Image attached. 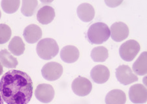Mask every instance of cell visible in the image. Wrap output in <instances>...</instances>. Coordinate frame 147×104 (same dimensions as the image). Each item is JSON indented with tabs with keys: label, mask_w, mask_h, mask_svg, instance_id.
<instances>
[{
	"label": "cell",
	"mask_w": 147,
	"mask_h": 104,
	"mask_svg": "<svg viewBox=\"0 0 147 104\" xmlns=\"http://www.w3.org/2000/svg\"><path fill=\"white\" fill-rule=\"evenodd\" d=\"M33 82L26 73L9 70L0 80V93L7 104H28L33 95Z\"/></svg>",
	"instance_id": "1"
},
{
	"label": "cell",
	"mask_w": 147,
	"mask_h": 104,
	"mask_svg": "<svg viewBox=\"0 0 147 104\" xmlns=\"http://www.w3.org/2000/svg\"><path fill=\"white\" fill-rule=\"evenodd\" d=\"M110 29L108 25L103 22L93 23L87 32V38L92 44H101L109 39Z\"/></svg>",
	"instance_id": "2"
},
{
	"label": "cell",
	"mask_w": 147,
	"mask_h": 104,
	"mask_svg": "<svg viewBox=\"0 0 147 104\" xmlns=\"http://www.w3.org/2000/svg\"><path fill=\"white\" fill-rule=\"evenodd\" d=\"M36 51L37 55L42 59L51 60L58 55L59 46L55 40L47 38L38 42Z\"/></svg>",
	"instance_id": "3"
},
{
	"label": "cell",
	"mask_w": 147,
	"mask_h": 104,
	"mask_svg": "<svg viewBox=\"0 0 147 104\" xmlns=\"http://www.w3.org/2000/svg\"><path fill=\"white\" fill-rule=\"evenodd\" d=\"M139 42L135 40H129L124 42L119 48L120 57L127 62H130L134 59L140 51Z\"/></svg>",
	"instance_id": "4"
},
{
	"label": "cell",
	"mask_w": 147,
	"mask_h": 104,
	"mask_svg": "<svg viewBox=\"0 0 147 104\" xmlns=\"http://www.w3.org/2000/svg\"><path fill=\"white\" fill-rule=\"evenodd\" d=\"M63 72L62 66L56 62H50L45 64L41 70L42 77L49 81H54L60 79Z\"/></svg>",
	"instance_id": "5"
},
{
	"label": "cell",
	"mask_w": 147,
	"mask_h": 104,
	"mask_svg": "<svg viewBox=\"0 0 147 104\" xmlns=\"http://www.w3.org/2000/svg\"><path fill=\"white\" fill-rule=\"evenodd\" d=\"M71 88L76 95L83 97L88 95L91 93L92 85L91 81L87 78L79 76L73 80Z\"/></svg>",
	"instance_id": "6"
},
{
	"label": "cell",
	"mask_w": 147,
	"mask_h": 104,
	"mask_svg": "<svg viewBox=\"0 0 147 104\" xmlns=\"http://www.w3.org/2000/svg\"><path fill=\"white\" fill-rule=\"evenodd\" d=\"M116 77L118 81L124 85H128L139 80L137 75L134 74L131 68L124 65L119 66L117 68Z\"/></svg>",
	"instance_id": "7"
},
{
	"label": "cell",
	"mask_w": 147,
	"mask_h": 104,
	"mask_svg": "<svg viewBox=\"0 0 147 104\" xmlns=\"http://www.w3.org/2000/svg\"><path fill=\"white\" fill-rule=\"evenodd\" d=\"M54 89L51 85L42 83L37 87L35 91V96L39 101L47 103L53 101L54 98Z\"/></svg>",
	"instance_id": "8"
},
{
	"label": "cell",
	"mask_w": 147,
	"mask_h": 104,
	"mask_svg": "<svg viewBox=\"0 0 147 104\" xmlns=\"http://www.w3.org/2000/svg\"><path fill=\"white\" fill-rule=\"evenodd\" d=\"M111 37L114 41L117 42H122L127 39L129 35V27L125 23L118 22L114 23L111 25Z\"/></svg>",
	"instance_id": "9"
},
{
	"label": "cell",
	"mask_w": 147,
	"mask_h": 104,
	"mask_svg": "<svg viewBox=\"0 0 147 104\" xmlns=\"http://www.w3.org/2000/svg\"><path fill=\"white\" fill-rule=\"evenodd\" d=\"M129 97L131 102L134 103H144L147 101V91L142 84L132 85L129 90Z\"/></svg>",
	"instance_id": "10"
},
{
	"label": "cell",
	"mask_w": 147,
	"mask_h": 104,
	"mask_svg": "<svg viewBox=\"0 0 147 104\" xmlns=\"http://www.w3.org/2000/svg\"><path fill=\"white\" fill-rule=\"evenodd\" d=\"M90 76L93 81L98 84L105 83L109 79L110 72L105 66L99 65L92 68Z\"/></svg>",
	"instance_id": "11"
},
{
	"label": "cell",
	"mask_w": 147,
	"mask_h": 104,
	"mask_svg": "<svg viewBox=\"0 0 147 104\" xmlns=\"http://www.w3.org/2000/svg\"><path fill=\"white\" fill-rule=\"evenodd\" d=\"M42 32L41 28L35 24L28 25L24 30L23 36L29 44H35L41 39Z\"/></svg>",
	"instance_id": "12"
},
{
	"label": "cell",
	"mask_w": 147,
	"mask_h": 104,
	"mask_svg": "<svg viewBox=\"0 0 147 104\" xmlns=\"http://www.w3.org/2000/svg\"><path fill=\"white\" fill-rule=\"evenodd\" d=\"M80 52L77 48L71 45H68L61 49L60 57L66 63H73L79 59Z\"/></svg>",
	"instance_id": "13"
},
{
	"label": "cell",
	"mask_w": 147,
	"mask_h": 104,
	"mask_svg": "<svg viewBox=\"0 0 147 104\" xmlns=\"http://www.w3.org/2000/svg\"><path fill=\"white\" fill-rule=\"evenodd\" d=\"M55 18V11L51 6L45 5L38 11L37 19L40 23L47 25L53 22Z\"/></svg>",
	"instance_id": "14"
},
{
	"label": "cell",
	"mask_w": 147,
	"mask_h": 104,
	"mask_svg": "<svg viewBox=\"0 0 147 104\" xmlns=\"http://www.w3.org/2000/svg\"><path fill=\"white\" fill-rule=\"evenodd\" d=\"M77 15L84 22H89L93 20L95 16V10L91 4L84 3L77 7Z\"/></svg>",
	"instance_id": "15"
},
{
	"label": "cell",
	"mask_w": 147,
	"mask_h": 104,
	"mask_svg": "<svg viewBox=\"0 0 147 104\" xmlns=\"http://www.w3.org/2000/svg\"><path fill=\"white\" fill-rule=\"evenodd\" d=\"M126 96L124 91L119 89L112 90L109 92L105 97L106 104H125Z\"/></svg>",
	"instance_id": "16"
},
{
	"label": "cell",
	"mask_w": 147,
	"mask_h": 104,
	"mask_svg": "<svg viewBox=\"0 0 147 104\" xmlns=\"http://www.w3.org/2000/svg\"><path fill=\"white\" fill-rule=\"evenodd\" d=\"M147 52L142 53L133 65V70L139 75H144L147 73Z\"/></svg>",
	"instance_id": "17"
},
{
	"label": "cell",
	"mask_w": 147,
	"mask_h": 104,
	"mask_svg": "<svg viewBox=\"0 0 147 104\" xmlns=\"http://www.w3.org/2000/svg\"><path fill=\"white\" fill-rule=\"evenodd\" d=\"M0 63L6 68H15L17 67L18 62L7 49H3L0 51Z\"/></svg>",
	"instance_id": "18"
},
{
	"label": "cell",
	"mask_w": 147,
	"mask_h": 104,
	"mask_svg": "<svg viewBox=\"0 0 147 104\" xmlns=\"http://www.w3.org/2000/svg\"><path fill=\"white\" fill-rule=\"evenodd\" d=\"M9 50L13 55L20 56L22 55L25 50V44L20 37L15 36L11 39L9 44Z\"/></svg>",
	"instance_id": "19"
},
{
	"label": "cell",
	"mask_w": 147,
	"mask_h": 104,
	"mask_svg": "<svg viewBox=\"0 0 147 104\" xmlns=\"http://www.w3.org/2000/svg\"><path fill=\"white\" fill-rule=\"evenodd\" d=\"M109 57L107 49L103 46L94 48L91 51V58L94 62H105Z\"/></svg>",
	"instance_id": "20"
},
{
	"label": "cell",
	"mask_w": 147,
	"mask_h": 104,
	"mask_svg": "<svg viewBox=\"0 0 147 104\" xmlns=\"http://www.w3.org/2000/svg\"><path fill=\"white\" fill-rule=\"evenodd\" d=\"M38 1L35 0L33 1H22V8H21V13L23 15L27 17H30L34 15L35 9L37 7Z\"/></svg>",
	"instance_id": "21"
},
{
	"label": "cell",
	"mask_w": 147,
	"mask_h": 104,
	"mask_svg": "<svg viewBox=\"0 0 147 104\" xmlns=\"http://www.w3.org/2000/svg\"><path fill=\"white\" fill-rule=\"evenodd\" d=\"M20 4V1L18 0H16V1H9V0L5 1V0H3L1 1V7L5 13L7 14H13L17 11Z\"/></svg>",
	"instance_id": "22"
},
{
	"label": "cell",
	"mask_w": 147,
	"mask_h": 104,
	"mask_svg": "<svg viewBox=\"0 0 147 104\" xmlns=\"http://www.w3.org/2000/svg\"><path fill=\"white\" fill-rule=\"evenodd\" d=\"M12 31L9 25L1 23L0 24V44H5L11 39Z\"/></svg>",
	"instance_id": "23"
},
{
	"label": "cell",
	"mask_w": 147,
	"mask_h": 104,
	"mask_svg": "<svg viewBox=\"0 0 147 104\" xmlns=\"http://www.w3.org/2000/svg\"><path fill=\"white\" fill-rule=\"evenodd\" d=\"M105 3L109 7H117L122 3V1H105Z\"/></svg>",
	"instance_id": "24"
},
{
	"label": "cell",
	"mask_w": 147,
	"mask_h": 104,
	"mask_svg": "<svg viewBox=\"0 0 147 104\" xmlns=\"http://www.w3.org/2000/svg\"><path fill=\"white\" fill-rule=\"evenodd\" d=\"M3 66L1 63H0V75H1L2 74H3Z\"/></svg>",
	"instance_id": "25"
},
{
	"label": "cell",
	"mask_w": 147,
	"mask_h": 104,
	"mask_svg": "<svg viewBox=\"0 0 147 104\" xmlns=\"http://www.w3.org/2000/svg\"><path fill=\"white\" fill-rule=\"evenodd\" d=\"M1 94V93H0ZM0 104H3V99H2V97L1 96V94H0Z\"/></svg>",
	"instance_id": "26"
},
{
	"label": "cell",
	"mask_w": 147,
	"mask_h": 104,
	"mask_svg": "<svg viewBox=\"0 0 147 104\" xmlns=\"http://www.w3.org/2000/svg\"><path fill=\"white\" fill-rule=\"evenodd\" d=\"M1 11H0V18H1Z\"/></svg>",
	"instance_id": "27"
}]
</instances>
